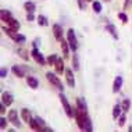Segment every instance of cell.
I'll return each instance as SVG.
<instances>
[{
	"label": "cell",
	"instance_id": "1",
	"mask_svg": "<svg viewBox=\"0 0 132 132\" xmlns=\"http://www.w3.org/2000/svg\"><path fill=\"white\" fill-rule=\"evenodd\" d=\"M74 117H75V121H77V125L81 131H86V124L88 121L90 120L88 117V110H84V109H79V107H74Z\"/></svg>",
	"mask_w": 132,
	"mask_h": 132
},
{
	"label": "cell",
	"instance_id": "2",
	"mask_svg": "<svg viewBox=\"0 0 132 132\" xmlns=\"http://www.w3.org/2000/svg\"><path fill=\"white\" fill-rule=\"evenodd\" d=\"M3 31H4V34H7V36H9L11 40H14L15 43H18V45H22V43H25V36L24 35H21L18 34L17 31H13V29H10L9 27H3Z\"/></svg>",
	"mask_w": 132,
	"mask_h": 132
},
{
	"label": "cell",
	"instance_id": "3",
	"mask_svg": "<svg viewBox=\"0 0 132 132\" xmlns=\"http://www.w3.org/2000/svg\"><path fill=\"white\" fill-rule=\"evenodd\" d=\"M67 40H68L71 50L75 53L77 49H78V40H77V36H75V31H74L72 28H70V29L67 31Z\"/></svg>",
	"mask_w": 132,
	"mask_h": 132
},
{
	"label": "cell",
	"instance_id": "4",
	"mask_svg": "<svg viewBox=\"0 0 132 132\" xmlns=\"http://www.w3.org/2000/svg\"><path fill=\"white\" fill-rule=\"evenodd\" d=\"M60 100H61V104H63L64 113L67 114V117L72 118V117H74V107H71L70 102L67 100V97H65V96H64L63 93H60Z\"/></svg>",
	"mask_w": 132,
	"mask_h": 132
},
{
	"label": "cell",
	"instance_id": "5",
	"mask_svg": "<svg viewBox=\"0 0 132 132\" xmlns=\"http://www.w3.org/2000/svg\"><path fill=\"white\" fill-rule=\"evenodd\" d=\"M46 78H47V81L50 82V84H52L54 88H57L59 90H64V86H63L61 81L59 79V77H57L56 74H53V72H47V74H46Z\"/></svg>",
	"mask_w": 132,
	"mask_h": 132
},
{
	"label": "cell",
	"instance_id": "6",
	"mask_svg": "<svg viewBox=\"0 0 132 132\" xmlns=\"http://www.w3.org/2000/svg\"><path fill=\"white\" fill-rule=\"evenodd\" d=\"M31 57L39 64V65H45V64H47V60H46V59H45V56L38 50V47H34V49H32Z\"/></svg>",
	"mask_w": 132,
	"mask_h": 132
},
{
	"label": "cell",
	"instance_id": "7",
	"mask_svg": "<svg viewBox=\"0 0 132 132\" xmlns=\"http://www.w3.org/2000/svg\"><path fill=\"white\" fill-rule=\"evenodd\" d=\"M11 71H13V74L17 78H24V77L27 75L28 67L27 65H20V64H15V65L11 67Z\"/></svg>",
	"mask_w": 132,
	"mask_h": 132
},
{
	"label": "cell",
	"instance_id": "8",
	"mask_svg": "<svg viewBox=\"0 0 132 132\" xmlns=\"http://www.w3.org/2000/svg\"><path fill=\"white\" fill-rule=\"evenodd\" d=\"M9 122H11L15 128H20V127H21L17 110H14V109H13V110H10V111H9Z\"/></svg>",
	"mask_w": 132,
	"mask_h": 132
},
{
	"label": "cell",
	"instance_id": "9",
	"mask_svg": "<svg viewBox=\"0 0 132 132\" xmlns=\"http://www.w3.org/2000/svg\"><path fill=\"white\" fill-rule=\"evenodd\" d=\"M64 75H65V82L70 88H75V78H74L72 70L71 68H65L64 71Z\"/></svg>",
	"mask_w": 132,
	"mask_h": 132
},
{
	"label": "cell",
	"instance_id": "10",
	"mask_svg": "<svg viewBox=\"0 0 132 132\" xmlns=\"http://www.w3.org/2000/svg\"><path fill=\"white\" fill-rule=\"evenodd\" d=\"M53 35H54V38H56V40H59V42H61L63 39H64V32H63V28L59 25V24H53Z\"/></svg>",
	"mask_w": 132,
	"mask_h": 132
},
{
	"label": "cell",
	"instance_id": "11",
	"mask_svg": "<svg viewBox=\"0 0 132 132\" xmlns=\"http://www.w3.org/2000/svg\"><path fill=\"white\" fill-rule=\"evenodd\" d=\"M60 45H61V52H63V57H64V60L70 59V50H71V47H70V45H68V40L63 39V40L60 42Z\"/></svg>",
	"mask_w": 132,
	"mask_h": 132
},
{
	"label": "cell",
	"instance_id": "12",
	"mask_svg": "<svg viewBox=\"0 0 132 132\" xmlns=\"http://www.w3.org/2000/svg\"><path fill=\"white\" fill-rule=\"evenodd\" d=\"M54 68L57 74H64L65 67H64V57H57L56 63H54Z\"/></svg>",
	"mask_w": 132,
	"mask_h": 132
},
{
	"label": "cell",
	"instance_id": "13",
	"mask_svg": "<svg viewBox=\"0 0 132 132\" xmlns=\"http://www.w3.org/2000/svg\"><path fill=\"white\" fill-rule=\"evenodd\" d=\"M122 84H124L122 77H121V75L116 77V79H114V84H113V92H114V93H118V92L121 90V88H122Z\"/></svg>",
	"mask_w": 132,
	"mask_h": 132
},
{
	"label": "cell",
	"instance_id": "14",
	"mask_svg": "<svg viewBox=\"0 0 132 132\" xmlns=\"http://www.w3.org/2000/svg\"><path fill=\"white\" fill-rule=\"evenodd\" d=\"M4 24H6V27H9V28H10V29L17 31V32L20 31V22H18V21H17L15 18H14V17H11L10 20H7Z\"/></svg>",
	"mask_w": 132,
	"mask_h": 132
},
{
	"label": "cell",
	"instance_id": "15",
	"mask_svg": "<svg viewBox=\"0 0 132 132\" xmlns=\"http://www.w3.org/2000/svg\"><path fill=\"white\" fill-rule=\"evenodd\" d=\"M13 102H14L13 95L9 93V92H3V93H2V103H4V104L9 107V106L13 104Z\"/></svg>",
	"mask_w": 132,
	"mask_h": 132
},
{
	"label": "cell",
	"instance_id": "16",
	"mask_svg": "<svg viewBox=\"0 0 132 132\" xmlns=\"http://www.w3.org/2000/svg\"><path fill=\"white\" fill-rule=\"evenodd\" d=\"M106 29L110 32V35H111V36H113L114 39H116V40L118 39V32H117V28H116V25H114V24L109 22V24L106 25Z\"/></svg>",
	"mask_w": 132,
	"mask_h": 132
},
{
	"label": "cell",
	"instance_id": "17",
	"mask_svg": "<svg viewBox=\"0 0 132 132\" xmlns=\"http://www.w3.org/2000/svg\"><path fill=\"white\" fill-rule=\"evenodd\" d=\"M27 85L29 86L31 89H38V86H39V81L36 79L35 77H27Z\"/></svg>",
	"mask_w": 132,
	"mask_h": 132
},
{
	"label": "cell",
	"instance_id": "18",
	"mask_svg": "<svg viewBox=\"0 0 132 132\" xmlns=\"http://www.w3.org/2000/svg\"><path fill=\"white\" fill-rule=\"evenodd\" d=\"M20 114H21V118L25 121V122H29L31 118H32V114H31V110L29 109H22Z\"/></svg>",
	"mask_w": 132,
	"mask_h": 132
},
{
	"label": "cell",
	"instance_id": "19",
	"mask_svg": "<svg viewBox=\"0 0 132 132\" xmlns=\"http://www.w3.org/2000/svg\"><path fill=\"white\" fill-rule=\"evenodd\" d=\"M122 113H124L122 111V106H121V104H116V106H114V109H113V118L114 120H118V117Z\"/></svg>",
	"mask_w": 132,
	"mask_h": 132
},
{
	"label": "cell",
	"instance_id": "20",
	"mask_svg": "<svg viewBox=\"0 0 132 132\" xmlns=\"http://www.w3.org/2000/svg\"><path fill=\"white\" fill-rule=\"evenodd\" d=\"M24 9H25L27 13H35L36 6H35L34 2H25V3H24Z\"/></svg>",
	"mask_w": 132,
	"mask_h": 132
},
{
	"label": "cell",
	"instance_id": "21",
	"mask_svg": "<svg viewBox=\"0 0 132 132\" xmlns=\"http://www.w3.org/2000/svg\"><path fill=\"white\" fill-rule=\"evenodd\" d=\"M28 124H29V128H31V129H34V131H42V127L39 125V122H38L36 118H31V121H29Z\"/></svg>",
	"mask_w": 132,
	"mask_h": 132
},
{
	"label": "cell",
	"instance_id": "22",
	"mask_svg": "<svg viewBox=\"0 0 132 132\" xmlns=\"http://www.w3.org/2000/svg\"><path fill=\"white\" fill-rule=\"evenodd\" d=\"M11 17H13V14L10 13L9 10H4V9H3V10H2V13H0V18H2L3 22H6V21H7V20H10Z\"/></svg>",
	"mask_w": 132,
	"mask_h": 132
},
{
	"label": "cell",
	"instance_id": "23",
	"mask_svg": "<svg viewBox=\"0 0 132 132\" xmlns=\"http://www.w3.org/2000/svg\"><path fill=\"white\" fill-rule=\"evenodd\" d=\"M38 24H39L40 27H47V25H49V20L46 18L45 15H42V14H40V15L38 17Z\"/></svg>",
	"mask_w": 132,
	"mask_h": 132
},
{
	"label": "cell",
	"instance_id": "24",
	"mask_svg": "<svg viewBox=\"0 0 132 132\" xmlns=\"http://www.w3.org/2000/svg\"><path fill=\"white\" fill-rule=\"evenodd\" d=\"M121 106H122V111L128 113V111H129V107H131V100H129V99H124L122 103H121Z\"/></svg>",
	"mask_w": 132,
	"mask_h": 132
},
{
	"label": "cell",
	"instance_id": "25",
	"mask_svg": "<svg viewBox=\"0 0 132 132\" xmlns=\"http://www.w3.org/2000/svg\"><path fill=\"white\" fill-rule=\"evenodd\" d=\"M92 9H93V11L95 13H102V9H103V7H102V3L100 2H92Z\"/></svg>",
	"mask_w": 132,
	"mask_h": 132
},
{
	"label": "cell",
	"instance_id": "26",
	"mask_svg": "<svg viewBox=\"0 0 132 132\" xmlns=\"http://www.w3.org/2000/svg\"><path fill=\"white\" fill-rule=\"evenodd\" d=\"M17 53L22 57L24 60H29V54H28V52L25 50V49H22V47H18L17 49Z\"/></svg>",
	"mask_w": 132,
	"mask_h": 132
},
{
	"label": "cell",
	"instance_id": "27",
	"mask_svg": "<svg viewBox=\"0 0 132 132\" xmlns=\"http://www.w3.org/2000/svg\"><path fill=\"white\" fill-rule=\"evenodd\" d=\"M72 67H74V70H75V71H79V68H81V65H79V59H78L77 54L72 56Z\"/></svg>",
	"mask_w": 132,
	"mask_h": 132
},
{
	"label": "cell",
	"instance_id": "28",
	"mask_svg": "<svg viewBox=\"0 0 132 132\" xmlns=\"http://www.w3.org/2000/svg\"><path fill=\"white\" fill-rule=\"evenodd\" d=\"M57 57H59L57 54H50V56H47V57H46V60H47V64H49V65L54 67V63H56Z\"/></svg>",
	"mask_w": 132,
	"mask_h": 132
},
{
	"label": "cell",
	"instance_id": "29",
	"mask_svg": "<svg viewBox=\"0 0 132 132\" xmlns=\"http://www.w3.org/2000/svg\"><path fill=\"white\" fill-rule=\"evenodd\" d=\"M125 122H127V116H125V113H122L118 117V125L120 127H124V125H125Z\"/></svg>",
	"mask_w": 132,
	"mask_h": 132
},
{
	"label": "cell",
	"instance_id": "30",
	"mask_svg": "<svg viewBox=\"0 0 132 132\" xmlns=\"http://www.w3.org/2000/svg\"><path fill=\"white\" fill-rule=\"evenodd\" d=\"M7 118H4V116H2V120H0V128L2 129H6V127H7Z\"/></svg>",
	"mask_w": 132,
	"mask_h": 132
},
{
	"label": "cell",
	"instance_id": "31",
	"mask_svg": "<svg viewBox=\"0 0 132 132\" xmlns=\"http://www.w3.org/2000/svg\"><path fill=\"white\" fill-rule=\"evenodd\" d=\"M118 18L122 21L124 24H127V22H128V17H127V14H125V13H118Z\"/></svg>",
	"mask_w": 132,
	"mask_h": 132
},
{
	"label": "cell",
	"instance_id": "32",
	"mask_svg": "<svg viewBox=\"0 0 132 132\" xmlns=\"http://www.w3.org/2000/svg\"><path fill=\"white\" fill-rule=\"evenodd\" d=\"M6 104H4V103H2V104H0V116H4V114H6Z\"/></svg>",
	"mask_w": 132,
	"mask_h": 132
},
{
	"label": "cell",
	"instance_id": "33",
	"mask_svg": "<svg viewBox=\"0 0 132 132\" xmlns=\"http://www.w3.org/2000/svg\"><path fill=\"white\" fill-rule=\"evenodd\" d=\"M77 2H78L79 9H81V10H85V7H86V6H85V3H86V2H85V0H77Z\"/></svg>",
	"mask_w": 132,
	"mask_h": 132
},
{
	"label": "cell",
	"instance_id": "34",
	"mask_svg": "<svg viewBox=\"0 0 132 132\" xmlns=\"http://www.w3.org/2000/svg\"><path fill=\"white\" fill-rule=\"evenodd\" d=\"M6 75H7V68H6V67H2V71H0V77H2V78H6Z\"/></svg>",
	"mask_w": 132,
	"mask_h": 132
},
{
	"label": "cell",
	"instance_id": "35",
	"mask_svg": "<svg viewBox=\"0 0 132 132\" xmlns=\"http://www.w3.org/2000/svg\"><path fill=\"white\" fill-rule=\"evenodd\" d=\"M34 20H35L34 13H28V14H27V21H34Z\"/></svg>",
	"mask_w": 132,
	"mask_h": 132
},
{
	"label": "cell",
	"instance_id": "36",
	"mask_svg": "<svg viewBox=\"0 0 132 132\" xmlns=\"http://www.w3.org/2000/svg\"><path fill=\"white\" fill-rule=\"evenodd\" d=\"M132 3V0H125V4H124V9H128V6H129Z\"/></svg>",
	"mask_w": 132,
	"mask_h": 132
},
{
	"label": "cell",
	"instance_id": "37",
	"mask_svg": "<svg viewBox=\"0 0 132 132\" xmlns=\"http://www.w3.org/2000/svg\"><path fill=\"white\" fill-rule=\"evenodd\" d=\"M85 2H86V3H90V2H93V0H85Z\"/></svg>",
	"mask_w": 132,
	"mask_h": 132
},
{
	"label": "cell",
	"instance_id": "38",
	"mask_svg": "<svg viewBox=\"0 0 132 132\" xmlns=\"http://www.w3.org/2000/svg\"><path fill=\"white\" fill-rule=\"evenodd\" d=\"M104 2H111V0H104Z\"/></svg>",
	"mask_w": 132,
	"mask_h": 132
}]
</instances>
